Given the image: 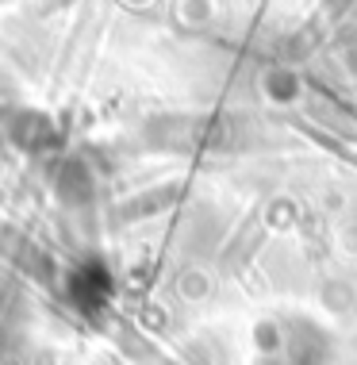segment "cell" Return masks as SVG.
I'll return each mask as SVG.
<instances>
[]
</instances>
